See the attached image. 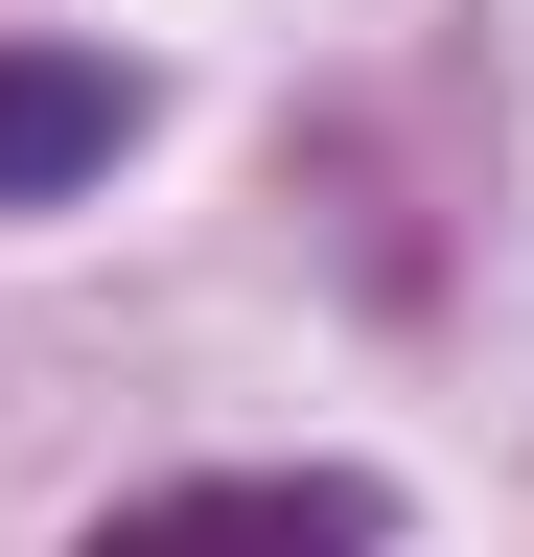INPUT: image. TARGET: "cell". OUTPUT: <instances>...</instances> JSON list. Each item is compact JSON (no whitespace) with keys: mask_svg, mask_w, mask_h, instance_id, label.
Instances as JSON below:
<instances>
[{"mask_svg":"<svg viewBox=\"0 0 534 557\" xmlns=\"http://www.w3.org/2000/svg\"><path fill=\"white\" fill-rule=\"evenodd\" d=\"M116 139H140V70H94V47H0V209L94 186Z\"/></svg>","mask_w":534,"mask_h":557,"instance_id":"7a4b0ae2","label":"cell"},{"mask_svg":"<svg viewBox=\"0 0 534 557\" xmlns=\"http://www.w3.org/2000/svg\"><path fill=\"white\" fill-rule=\"evenodd\" d=\"M395 511L349 465H233V487H140V511H116L94 557H372Z\"/></svg>","mask_w":534,"mask_h":557,"instance_id":"6da1fadb","label":"cell"}]
</instances>
